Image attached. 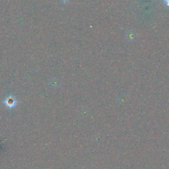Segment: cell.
<instances>
[{
	"label": "cell",
	"instance_id": "obj_1",
	"mask_svg": "<svg viewBox=\"0 0 169 169\" xmlns=\"http://www.w3.org/2000/svg\"><path fill=\"white\" fill-rule=\"evenodd\" d=\"M5 104L9 108H11L16 105V101H15L13 98H8V99H7L5 100Z\"/></svg>",
	"mask_w": 169,
	"mask_h": 169
},
{
	"label": "cell",
	"instance_id": "obj_2",
	"mask_svg": "<svg viewBox=\"0 0 169 169\" xmlns=\"http://www.w3.org/2000/svg\"><path fill=\"white\" fill-rule=\"evenodd\" d=\"M164 1L166 3V4L169 7V0H164Z\"/></svg>",
	"mask_w": 169,
	"mask_h": 169
}]
</instances>
